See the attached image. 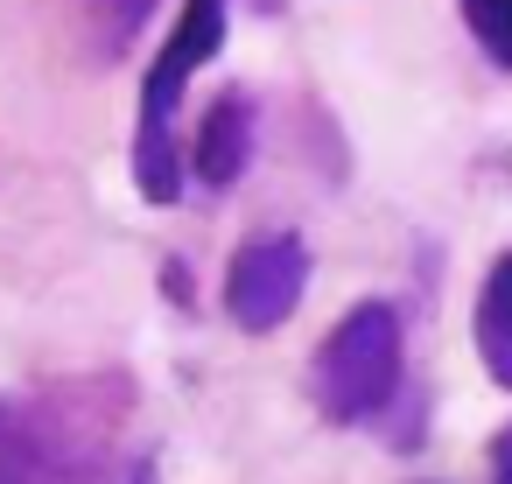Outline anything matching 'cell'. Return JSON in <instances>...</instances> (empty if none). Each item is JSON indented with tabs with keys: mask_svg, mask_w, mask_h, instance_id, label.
Wrapping results in <instances>:
<instances>
[{
	"mask_svg": "<svg viewBox=\"0 0 512 484\" xmlns=\"http://www.w3.org/2000/svg\"><path fill=\"white\" fill-rule=\"evenodd\" d=\"M225 36H232V0H183L162 57L141 78V106H134V190H141V204H176L183 197L176 113H183L190 78L225 57Z\"/></svg>",
	"mask_w": 512,
	"mask_h": 484,
	"instance_id": "cell-1",
	"label": "cell"
},
{
	"mask_svg": "<svg viewBox=\"0 0 512 484\" xmlns=\"http://www.w3.org/2000/svg\"><path fill=\"white\" fill-rule=\"evenodd\" d=\"M309 386H316V407L323 421L337 428H365V421H386L400 386H407V358H400V309L393 302H358L337 316V330L316 344V365H309Z\"/></svg>",
	"mask_w": 512,
	"mask_h": 484,
	"instance_id": "cell-2",
	"label": "cell"
},
{
	"mask_svg": "<svg viewBox=\"0 0 512 484\" xmlns=\"http://www.w3.org/2000/svg\"><path fill=\"white\" fill-rule=\"evenodd\" d=\"M309 295V246L302 232H267V239H246L225 267V316L246 330V337H267L281 330Z\"/></svg>",
	"mask_w": 512,
	"mask_h": 484,
	"instance_id": "cell-3",
	"label": "cell"
},
{
	"mask_svg": "<svg viewBox=\"0 0 512 484\" xmlns=\"http://www.w3.org/2000/svg\"><path fill=\"white\" fill-rule=\"evenodd\" d=\"M253 141H260V106H253V92H218V99L204 106V120H197V141H190L197 183L225 197V190L246 176Z\"/></svg>",
	"mask_w": 512,
	"mask_h": 484,
	"instance_id": "cell-4",
	"label": "cell"
},
{
	"mask_svg": "<svg viewBox=\"0 0 512 484\" xmlns=\"http://www.w3.org/2000/svg\"><path fill=\"white\" fill-rule=\"evenodd\" d=\"M470 337H477L484 372L512 393V253H498L484 267V288H477V309H470Z\"/></svg>",
	"mask_w": 512,
	"mask_h": 484,
	"instance_id": "cell-5",
	"label": "cell"
},
{
	"mask_svg": "<svg viewBox=\"0 0 512 484\" xmlns=\"http://www.w3.org/2000/svg\"><path fill=\"white\" fill-rule=\"evenodd\" d=\"M155 8H162V0H85L99 57H127V50H134V36L148 29V15H155Z\"/></svg>",
	"mask_w": 512,
	"mask_h": 484,
	"instance_id": "cell-6",
	"label": "cell"
},
{
	"mask_svg": "<svg viewBox=\"0 0 512 484\" xmlns=\"http://www.w3.org/2000/svg\"><path fill=\"white\" fill-rule=\"evenodd\" d=\"M456 15H463L470 43L484 50V64H498L512 78V0H456Z\"/></svg>",
	"mask_w": 512,
	"mask_h": 484,
	"instance_id": "cell-7",
	"label": "cell"
},
{
	"mask_svg": "<svg viewBox=\"0 0 512 484\" xmlns=\"http://www.w3.org/2000/svg\"><path fill=\"white\" fill-rule=\"evenodd\" d=\"M15 463H22V407L0 400V484L15 477Z\"/></svg>",
	"mask_w": 512,
	"mask_h": 484,
	"instance_id": "cell-8",
	"label": "cell"
},
{
	"mask_svg": "<svg viewBox=\"0 0 512 484\" xmlns=\"http://www.w3.org/2000/svg\"><path fill=\"white\" fill-rule=\"evenodd\" d=\"M491 484H512V421L491 435Z\"/></svg>",
	"mask_w": 512,
	"mask_h": 484,
	"instance_id": "cell-9",
	"label": "cell"
},
{
	"mask_svg": "<svg viewBox=\"0 0 512 484\" xmlns=\"http://www.w3.org/2000/svg\"><path fill=\"white\" fill-rule=\"evenodd\" d=\"M246 8H253V15H267V22H274V15H281V8H288V0H246Z\"/></svg>",
	"mask_w": 512,
	"mask_h": 484,
	"instance_id": "cell-10",
	"label": "cell"
}]
</instances>
